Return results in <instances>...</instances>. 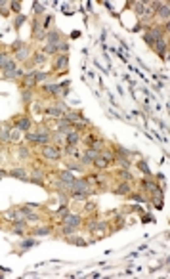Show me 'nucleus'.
Returning <instances> with one entry per match:
<instances>
[{
    "label": "nucleus",
    "instance_id": "nucleus-31",
    "mask_svg": "<svg viewBox=\"0 0 170 279\" xmlns=\"http://www.w3.org/2000/svg\"><path fill=\"white\" fill-rule=\"evenodd\" d=\"M27 140L31 144H36V132H27Z\"/></svg>",
    "mask_w": 170,
    "mask_h": 279
},
{
    "label": "nucleus",
    "instance_id": "nucleus-33",
    "mask_svg": "<svg viewBox=\"0 0 170 279\" xmlns=\"http://www.w3.org/2000/svg\"><path fill=\"white\" fill-rule=\"evenodd\" d=\"M71 241L75 243V245H80V247H84V245H86V241H84V239H80V237H75V239H71Z\"/></svg>",
    "mask_w": 170,
    "mask_h": 279
},
{
    "label": "nucleus",
    "instance_id": "nucleus-28",
    "mask_svg": "<svg viewBox=\"0 0 170 279\" xmlns=\"http://www.w3.org/2000/svg\"><path fill=\"white\" fill-rule=\"evenodd\" d=\"M17 153H19V157H23V159L29 157V149H27V147H17Z\"/></svg>",
    "mask_w": 170,
    "mask_h": 279
},
{
    "label": "nucleus",
    "instance_id": "nucleus-20",
    "mask_svg": "<svg viewBox=\"0 0 170 279\" xmlns=\"http://www.w3.org/2000/svg\"><path fill=\"white\" fill-rule=\"evenodd\" d=\"M35 245H36V239H27V241L21 243V249H23V250H29V249H33Z\"/></svg>",
    "mask_w": 170,
    "mask_h": 279
},
{
    "label": "nucleus",
    "instance_id": "nucleus-7",
    "mask_svg": "<svg viewBox=\"0 0 170 279\" xmlns=\"http://www.w3.org/2000/svg\"><path fill=\"white\" fill-rule=\"evenodd\" d=\"M67 63H69V57H67V54H61V56L56 59V63H54V69H56V71H65V69H67Z\"/></svg>",
    "mask_w": 170,
    "mask_h": 279
},
{
    "label": "nucleus",
    "instance_id": "nucleus-18",
    "mask_svg": "<svg viewBox=\"0 0 170 279\" xmlns=\"http://www.w3.org/2000/svg\"><path fill=\"white\" fill-rule=\"evenodd\" d=\"M21 100H23V103H25V105H29L31 100H33V90L31 88H25V90H23V94H21Z\"/></svg>",
    "mask_w": 170,
    "mask_h": 279
},
{
    "label": "nucleus",
    "instance_id": "nucleus-4",
    "mask_svg": "<svg viewBox=\"0 0 170 279\" xmlns=\"http://www.w3.org/2000/svg\"><path fill=\"white\" fill-rule=\"evenodd\" d=\"M46 38H48V42H46V44H50V46H58V44L61 42V33H59L58 29H52V31H48V33H46Z\"/></svg>",
    "mask_w": 170,
    "mask_h": 279
},
{
    "label": "nucleus",
    "instance_id": "nucleus-21",
    "mask_svg": "<svg viewBox=\"0 0 170 279\" xmlns=\"http://www.w3.org/2000/svg\"><path fill=\"white\" fill-rule=\"evenodd\" d=\"M33 63H35V65H42V63H46V56H44V54H35Z\"/></svg>",
    "mask_w": 170,
    "mask_h": 279
},
{
    "label": "nucleus",
    "instance_id": "nucleus-3",
    "mask_svg": "<svg viewBox=\"0 0 170 279\" xmlns=\"http://www.w3.org/2000/svg\"><path fill=\"white\" fill-rule=\"evenodd\" d=\"M73 191H90V182L88 180H73V183L69 185Z\"/></svg>",
    "mask_w": 170,
    "mask_h": 279
},
{
    "label": "nucleus",
    "instance_id": "nucleus-38",
    "mask_svg": "<svg viewBox=\"0 0 170 279\" xmlns=\"http://www.w3.org/2000/svg\"><path fill=\"white\" fill-rule=\"evenodd\" d=\"M6 174H8V172H6V170H2V168H0V180H2V178H4V176H6Z\"/></svg>",
    "mask_w": 170,
    "mask_h": 279
},
{
    "label": "nucleus",
    "instance_id": "nucleus-37",
    "mask_svg": "<svg viewBox=\"0 0 170 279\" xmlns=\"http://www.w3.org/2000/svg\"><path fill=\"white\" fill-rule=\"evenodd\" d=\"M140 167H141V170H143L145 174H149V168H147V165H145V162H141V165H140Z\"/></svg>",
    "mask_w": 170,
    "mask_h": 279
},
{
    "label": "nucleus",
    "instance_id": "nucleus-25",
    "mask_svg": "<svg viewBox=\"0 0 170 279\" xmlns=\"http://www.w3.org/2000/svg\"><path fill=\"white\" fill-rule=\"evenodd\" d=\"M75 229L77 227H73V226H61V231H63V235H71V233H75Z\"/></svg>",
    "mask_w": 170,
    "mask_h": 279
},
{
    "label": "nucleus",
    "instance_id": "nucleus-11",
    "mask_svg": "<svg viewBox=\"0 0 170 279\" xmlns=\"http://www.w3.org/2000/svg\"><path fill=\"white\" fill-rule=\"evenodd\" d=\"M21 212H23V216H25L29 222H36L38 220V214H35L31 211V206H21Z\"/></svg>",
    "mask_w": 170,
    "mask_h": 279
},
{
    "label": "nucleus",
    "instance_id": "nucleus-23",
    "mask_svg": "<svg viewBox=\"0 0 170 279\" xmlns=\"http://www.w3.org/2000/svg\"><path fill=\"white\" fill-rule=\"evenodd\" d=\"M118 176L123 178V180H126V182H132V174L126 170V168H123V170H118Z\"/></svg>",
    "mask_w": 170,
    "mask_h": 279
},
{
    "label": "nucleus",
    "instance_id": "nucleus-35",
    "mask_svg": "<svg viewBox=\"0 0 170 279\" xmlns=\"http://www.w3.org/2000/svg\"><path fill=\"white\" fill-rule=\"evenodd\" d=\"M19 8H21L19 2H12V10H14V12H19Z\"/></svg>",
    "mask_w": 170,
    "mask_h": 279
},
{
    "label": "nucleus",
    "instance_id": "nucleus-34",
    "mask_svg": "<svg viewBox=\"0 0 170 279\" xmlns=\"http://www.w3.org/2000/svg\"><path fill=\"white\" fill-rule=\"evenodd\" d=\"M33 8H35V12H36V14H42V12H44V6H40V4H36V2L33 4Z\"/></svg>",
    "mask_w": 170,
    "mask_h": 279
},
{
    "label": "nucleus",
    "instance_id": "nucleus-12",
    "mask_svg": "<svg viewBox=\"0 0 170 279\" xmlns=\"http://www.w3.org/2000/svg\"><path fill=\"white\" fill-rule=\"evenodd\" d=\"M59 178H61L63 185H67V188H69V185L73 183V180H75V176H73L69 170H63V172H59Z\"/></svg>",
    "mask_w": 170,
    "mask_h": 279
},
{
    "label": "nucleus",
    "instance_id": "nucleus-27",
    "mask_svg": "<svg viewBox=\"0 0 170 279\" xmlns=\"http://www.w3.org/2000/svg\"><path fill=\"white\" fill-rule=\"evenodd\" d=\"M29 56V48H21L19 52H17V59H25Z\"/></svg>",
    "mask_w": 170,
    "mask_h": 279
},
{
    "label": "nucleus",
    "instance_id": "nucleus-16",
    "mask_svg": "<svg viewBox=\"0 0 170 279\" xmlns=\"http://www.w3.org/2000/svg\"><path fill=\"white\" fill-rule=\"evenodd\" d=\"M8 174L14 176V178H19V180H27V172H25V168H14V170H10Z\"/></svg>",
    "mask_w": 170,
    "mask_h": 279
},
{
    "label": "nucleus",
    "instance_id": "nucleus-17",
    "mask_svg": "<svg viewBox=\"0 0 170 279\" xmlns=\"http://www.w3.org/2000/svg\"><path fill=\"white\" fill-rule=\"evenodd\" d=\"M84 157H86L90 162H94L96 159L100 157V151H98V149H94V147H88V149H86V153H84Z\"/></svg>",
    "mask_w": 170,
    "mask_h": 279
},
{
    "label": "nucleus",
    "instance_id": "nucleus-6",
    "mask_svg": "<svg viewBox=\"0 0 170 279\" xmlns=\"http://www.w3.org/2000/svg\"><path fill=\"white\" fill-rule=\"evenodd\" d=\"M80 222H82V218L77 216V214H67V216L63 218V224H65V226H73V227H79Z\"/></svg>",
    "mask_w": 170,
    "mask_h": 279
},
{
    "label": "nucleus",
    "instance_id": "nucleus-32",
    "mask_svg": "<svg viewBox=\"0 0 170 279\" xmlns=\"http://www.w3.org/2000/svg\"><path fill=\"white\" fill-rule=\"evenodd\" d=\"M21 46H23V42H21V40H15V42L12 44V50L17 52V50H21Z\"/></svg>",
    "mask_w": 170,
    "mask_h": 279
},
{
    "label": "nucleus",
    "instance_id": "nucleus-5",
    "mask_svg": "<svg viewBox=\"0 0 170 279\" xmlns=\"http://www.w3.org/2000/svg\"><path fill=\"white\" fill-rule=\"evenodd\" d=\"M153 50L162 57V59H166V40L164 38H161V40H157L155 42V46H153Z\"/></svg>",
    "mask_w": 170,
    "mask_h": 279
},
{
    "label": "nucleus",
    "instance_id": "nucleus-2",
    "mask_svg": "<svg viewBox=\"0 0 170 279\" xmlns=\"http://www.w3.org/2000/svg\"><path fill=\"white\" fill-rule=\"evenodd\" d=\"M40 153H42L44 159H50V161H58V159L61 157V151H59L58 147H54V145H44V147L40 149Z\"/></svg>",
    "mask_w": 170,
    "mask_h": 279
},
{
    "label": "nucleus",
    "instance_id": "nucleus-15",
    "mask_svg": "<svg viewBox=\"0 0 170 279\" xmlns=\"http://www.w3.org/2000/svg\"><path fill=\"white\" fill-rule=\"evenodd\" d=\"M10 134H12L10 126H2V128H0V144H2V142H10Z\"/></svg>",
    "mask_w": 170,
    "mask_h": 279
},
{
    "label": "nucleus",
    "instance_id": "nucleus-9",
    "mask_svg": "<svg viewBox=\"0 0 170 279\" xmlns=\"http://www.w3.org/2000/svg\"><path fill=\"white\" fill-rule=\"evenodd\" d=\"M65 138H67V145H79V142H80V134H79L77 130L69 132Z\"/></svg>",
    "mask_w": 170,
    "mask_h": 279
},
{
    "label": "nucleus",
    "instance_id": "nucleus-1",
    "mask_svg": "<svg viewBox=\"0 0 170 279\" xmlns=\"http://www.w3.org/2000/svg\"><path fill=\"white\" fill-rule=\"evenodd\" d=\"M143 38H145V42H147V44L151 46V48H153L155 42H157V40H161V38H164V36H162V31H161L159 27H155V29H149L147 33H145V36H143Z\"/></svg>",
    "mask_w": 170,
    "mask_h": 279
},
{
    "label": "nucleus",
    "instance_id": "nucleus-13",
    "mask_svg": "<svg viewBox=\"0 0 170 279\" xmlns=\"http://www.w3.org/2000/svg\"><path fill=\"white\" fill-rule=\"evenodd\" d=\"M115 193H117V195H128V193H130V185H128V182H120V183H118V188H115Z\"/></svg>",
    "mask_w": 170,
    "mask_h": 279
},
{
    "label": "nucleus",
    "instance_id": "nucleus-24",
    "mask_svg": "<svg viewBox=\"0 0 170 279\" xmlns=\"http://www.w3.org/2000/svg\"><path fill=\"white\" fill-rule=\"evenodd\" d=\"M56 48H58V52H61V54H67V50H69V42H59L58 46H56Z\"/></svg>",
    "mask_w": 170,
    "mask_h": 279
},
{
    "label": "nucleus",
    "instance_id": "nucleus-29",
    "mask_svg": "<svg viewBox=\"0 0 170 279\" xmlns=\"http://www.w3.org/2000/svg\"><path fill=\"white\" fill-rule=\"evenodd\" d=\"M96 142H98V138H96L94 134H90V136L86 138V144H88V147H92V145H94Z\"/></svg>",
    "mask_w": 170,
    "mask_h": 279
},
{
    "label": "nucleus",
    "instance_id": "nucleus-19",
    "mask_svg": "<svg viewBox=\"0 0 170 279\" xmlns=\"http://www.w3.org/2000/svg\"><path fill=\"white\" fill-rule=\"evenodd\" d=\"M23 229H25V222H14V226H12V231L14 233H23Z\"/></svg>",
    "mask_w": 170,
    "mask_h": 279
},
{
    "label": "nucleus",
    "instance_id": "nucleus-22",
    "mask_svg": "<svg viewBox=\"0 0 170 279\" xmlns=\"http://www.w3.org/2000/svg\"><path fill=\"white\" fill-rule=\"evenodd\" d=\"M10 61V56L8 54H4V52H0V71H2V69L6 67V63Z\"/></svg>",
    "mask_w": 170,
    "mask_h": 279
},
{
    "label": "nucleus",
    "instance_id": "nucleus-26",
    "mask_svg": "<svg viewBox=\"0 0 170 279\" xmlns=\"http://www.w3.org/2000/svg\"><path fill=\"white\" fill-rule=\"evenodd\" d=\"M46 233H50V227H38L33 231V235H46Z\"/></svg>",
    "mask_w": 170,
    "mask_h": 279
},
{
    "label": "nucleus",
    "instance_id": "nucleus-36",
    "mask_svg": "<svg viewBox=\"0 0 170 279\" xmlns=\"http://www.w3.org/2000/svg\"><path fill=\"white\" fill-rule=\"evenodd\" d=\"M50 23H52V15H48V17L44 19V29H46L48 25H50Z\"/></svg>",
    "mask_w": 170,
    "mask_h": 279
},
{
    "label": "nucleus",
    "instance_id": "nucleus-10",
    "mask_svg": "<svg viewBox=\"0 0 170 279\" xmlns=\"http://www.w3.org/2000/svg\"><path fill=\"white\" fill-rule=\"evenodd\" d=\"M23 84H25V88H33V86L36 84L35 71H33V73H27V75H23Z\"/></svg>",
    "mask_w": 170,
    "mask_h": 279
},
{
    "label": "nucleus",
    "instance_id": "nucleus-14",
    "mask_svg": "<svg viewBox=\"0 0 170 279\" xmlns=\"http://www.w3.org/2000/svg\"><path fill=\"white\" fill-rule=\"evenodd\" d=\"M94 165H96V167H98L100 170H105V168L109 167V161H107V159H105V157H103V155L100 153V157H98V159H96V161H94Z\"/></svg>",
    "mask_w": 170,
    "mask_h": 279
},
{
    "label": "nucleus",
    "instance_id": "nucleus-8",
    "mask_svg": "<svg viewBox=\"0 0 170 279\" xmlns=\"http://www.w3.org/2000/svg\"><path fill=\"white\" fill-rule=\"evenodd\" d=\"M15 128H17V130H23V132H29V128H31V119H29V117L17 119V121H15Z\"/></svg>",
    "mask_w": 170,
    "mask_h": 279
},
{
    "label": "nucleus",
    "instance_id": "nucleus-30",
    "mask_svg": "<svg viewBox=\"0 0 170 279\" xmlns=\"http://www.w3.org/2000/svg\"><path fill=\"white\" fill-rule=\"evenodd\" d=\"M23 21H25V15H17V19H15V21H14V27H15V29H19V27H21V23H23Z\"/></svg>",
    "mask_w": 170,
    "mask_h": 279
}]
</instances>
